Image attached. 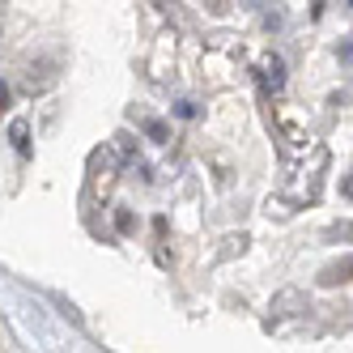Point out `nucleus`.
Segmentation results:
<instances>
[{
    "label": "nucleus",
    "mask_w": 353,
    "mask_h": 353,
    "mask_svg": "<svg viewBox=\"0 0 353 353\" xmlns=\"http://www.w3.org/2000/svg\"><path fill=\"white\" fill-rule=\"evenodd\" d=\"M281 81H285V64H281V60H268V64H264V85L281 90Z\"/></svg>",
    "instance_id": "obj_2"
},
{
    "label": "nucleus",
    "mask_w": 353,
    "mask_h": 353,
    "mask_svg": "<svg viewBox=\"0 0 353 353\" xmlns=\"http://www.w3.org/2000/svg\"><path fill=\"white\" fill-rule=\"evenodd\" d=\"M149 137H154V141H166V128H162V123H149V128H145Z\"/></svg>",
    "instance_id": "obj_4"
},
{
    "label": "nucleus",
    "mask_w": 353,
    "mask_h": 353,
    "mask_svg": "<svg viewBox=\"0 0 353 353\" xmlns=\"http://www.w3.org/2000/svg\"><path fill=\"white\" fill-rule=\"evenodd\" d=\"M323 285H341V281H353V256L345 260V264H332V268H323V276H319Z\"/></svg>",
    "instance_id": "obj_1"
},
{
    "label": "nucleus",
    "mask_w": 353,
    "mask_h": 353,
    "mask_svg": "<svg viewBox=\"0 0 353 353\" xmlns=\"http://www.w3.org/2000/svg\"><path fill=\"white\" fill-rule=\"evenodd\" d=\"M9 137H13V145L21 149V154H26V123H21V119H17V123H13V128H9Z\"/></svg>",
    "instance_id": "obj_3"
},
{
    "label": "nucleus",
    "mask_w": 353,
    "mask_h": 353,
    "mask_svg": "<svg viewBox=\"0 0 353 353\" xmlns=\"http://www.w3.org/2000/svg\"><path fill=\"white\" fill-rule=\"evenodd\" d=\"M5 107H9V85L0 81V111H5Z\"/></svg>",
    "instance_id": "obj_5"
}]
</instances>
